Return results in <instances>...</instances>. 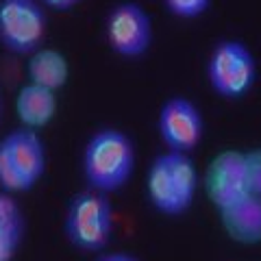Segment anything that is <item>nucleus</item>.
I'll return each mask as SVG.
<instances>
[{"instance_id":"nucleus-12","label":"nucleus","mask_w":261,"mask_h":261,"mask_svg":"<svg viewBox=\"0 0 261 261\" xmlns=\"http://www.w3.org/2000/svg\"><path fill=\"white\" fill-rule=\"evenodd\" d=\"M27 76L29 83H35L39 87L59 92L61 87L68 85L70 79V63L63 53L55 48H37L35 53L27 57Z\"/></svg>"},{"instance_id":"nucleus-9","label":"nucleus","mask_w":261,"mask_h":261,"mask_svg":"<svg viewBox=\"0 0 261 261\" xmlns=\"http://www.w3.org/2000/svg\"><path fill=\"white\" fill-rule=\"evenodd\" d=\"M0 146L5 148L13 170L18 172L24 190L31 192L44 178L48 168V152L39 130L20 126L7 133L0 140Z\"/></svg>"},{"instance_id":"nucleus-14","label":"nucleus","mask_w":261,"mask_h":261,"mask_svg":"<svg viewBox=\"0 0 261 261\" xmlns=\"http://www.w3.org/2000/svg\"><path fill=\"white\" fill-rule=\"evenodd\" d=\"M166 11L178 20H198L202 18L214 0H161Z\"/></svg>"},{"instance_id":"nucleus-2","label":"nucleus","mask_w":261,"mask_h":261,"mask_svg":"<svg viewBox=\"0 0 261 261\" xmlns=\"http://www.w3.org/2000/svg\"><path fill=\"white\" fill-rule=\"evenodd\" d=\"M200 181L192 154L163 150L146 170V198L157 214L178 218L192 209Z\"/></svg>"},{"instance_id":"nucleus-3","label":"nucleus","mask_w":261,"mask_h":261,"mask_svg":"<svg viewBox=\"0 0 261 261\" xmlns=\"http://www.w3.org/2000/svg\"><path fill=\"white\" fill-rule=\"evenodd\" d=\"M116 231V209L109 194L83 190L70 198L63 216V235L74 250L83 255H100Z\"/></svg>"},{"instance_id":"nucleus-8","label":"nucleus","mask_w":261,"mask_h":261,"mask_svg":"<svg viewBox=\"0 0 261 261\" xmlns=\"http://www.w3.org/2000/svg\"><path fill=\"white\" fill-rule=\"evenodd\" d=\"M202 190L207 200L216 211L242 200L248 196V176H246V157L244 150L224 148L216 152L207 163L205 176H202Z\"/></svg>"},{"instance_id":"nucleus-6","label":"nucleus","mask_w":261,"mask_h":261,"mask_svg":"<svg viewBox=\"0 0 261 261\" xmlns=\"http://www.w3.org/2000/svg\"><path fill=\"white\" fill-rule=\"evenodd\" d=\"M105 37L118 57L140 59L152 48L154 29L150 13L135 0H122L105 18Z\"/></svg>"},{"instance_id":"nucleus-11","label":"nucleus","mask_w":261,"mask_h":261,"mask_svg":"<svg viewBox=\"0 0 261 261\" xmlns=\"http://www.w3.org/2000/svg\"><path fill=\"white\" fill-rule=\"evenodd\" d=\"M57 92L46 87H39L35 83H27L20 87L15 96V116L24 128L42 130L46 128L57 116Z\"/></svg>"},{"instance_id":"nucleus-16","label":"nucleus","mask_w":261,"mask_h":261,"mask_svg":"<svg viewBox=\"0 0 261 261\" xmlns=\"http://www.w3.org/2000/svg\"><path fill=\"white\" fill-rule=\"evenodd\" d=\"M46 9H50V11H61V13H65V11H72L76 5H81L83 0H39Z\"/></svg>"},{"instance_id":"nucleus-13","label":"nucleus","mask_w":261,"mask_h":261,"mask_svg":"<svg viewBox=\"0 0 261 261\" xmlns=\"http://www.w3.org/2000/svg\"><path fill=\"white\" fill-rule=\"evenodd\" d=\"M27 238V216L13 194L0 192V261H13Z\"/></svg>"},{"instance_id":"nucleus-17","label":"nucleus","mask_w":261,"mask_h":261,"mask_svg":"<svg viewBox=\"0 0 261 261\" xmlns=\"http://www.w3.org/2000/svg\"><path fill=\"white\" fill-rule=\"evenodd\" d=\"M96 261H140V259L133 257V255H128V252L116 250V252H100Z\"/></svg>"},{"instance_id":"nucleus-4","label":"nucleus","mask_w":261,"mask_h":261,"mask_svg":"<svg viewBox=\"0 0 261 261\" xmlns=\"http://www.w3.org/2000/svg\"><path fill=\"white\" fill-rule=\"evenodd\" d=\"M259 76L255 53L246 42L226 37L216 42L207 59V83L218 98L238 102L246 98Z\"/></svg>"},{"instance_id":"nucleus-7","label":"nucleus","mask_w":261,"mask_h":261,"mask_svg":"<svg viewBox=\"0 0 261 261\" xmlns=\"http://www.w3.org/2000/svg\"><path fill=\"white\" fill-rule=\"evenodd\" d=\"M157 133L166 150L192 154L205 137L202 109L187 96H170L159 107Z\"/></svg>"},{"instance_id":"nucleus-18","label":"nucleus","mask_w":261,"mask_h":261,"mask_svg":"<svg viewBox=\"0 0 261 261\" xmlns=\"http://www.w3.org/2000/svg\"><path fill=\"white\" fill-rule=\"evenodd\" d=\"M0 111H3V107H0Z\"/></svg>"},{"instance_id":"nucleus-15","label":"nucleus","mask_w":261,"mask_h":261,"mask_svg":"<svg viewBox=\"0 0 261 261\" xmlns=\"http://www.w3.org/2000/svg\"><path fill=\"white\" fill-rule=\"evenodd\" d=\"M246 157V176H248V192L261 198V146L244 150Z\"/></svg>"},{"instance_id":"nucleus-5","label":"nucleus","mask_w":261,"mask_h":261,"mask_svg":"<svg viewBox=\"0 0 261 261\" xmlns=\"http://www.w3.org/2000/svg\"><path fill=\"white\" fill-rule=\"evenodd\" d=\"M48 35L46 7L39 0H0V46L11 55L29 57Z\"/></svg>"},{"instance_id":"nucleus-10","label":"nucleus","mask_w":261,"mask_h":261,"mask_svg":"<svg viewBox=\"0 0 261 261\" xmlns=\"http://www.w3.org/2000/svg\"><path fill=\"white\" fill-rule=\"evenodd\" d=\"M218 214L222 231L228 235L231 242L240 244V246L261 244V198L248 194Z\"/></svg>"},{"instance_id":"nucleus-1","label":"nucleus","mask_w":261,"mask_h":261,"mask_svg":"<svg viewBox=\"0 0 261 261\" xmlns=\"http://www.w3.org/2000/svg\"><path fill=\"white\" fill-rule=\"evenodd\" d=\"M137 166L135 142L116 126L96 128L81 154V172L89 190L116 194L130 183Z\"/></svg>"}]
</instances>
